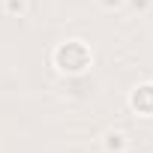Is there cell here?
Returning a JSON list of instances; mask_svg holds the SVG:
<instances>
[{"label": "cell", "mask_w": 153, "mask_h": 153, "mask_svg": "<svg viewBox=\"0 0 153 153\" xmlns=\"http://www.w3.org/2000/svg\"><path fill=\"white\" fill-rule=\"evenodd\" d=\"M87 63H90V54L81 42H66L57 48V66L63 72H81L87 69Z\"/></svg>", "instance_id": "obj_1"}, {"label": "cell", "mask_w": 153, "mask_h": 153, "mask_svg": "<svg viewBox=\"0 0 153 153\" xmlns=\"http://www.w3.org/2000/svg\"><path fill=\"white\" fill-rule=\"evenodd\" d=\"M132 105H135L138 111L150 114V111H153V84H144V87H138V90L132 93Z\"/></svg>", "instance_id": "obj_2"}, {"label": "cell", "mask_w": 153, "mask_h": 153, "mask_svg": "<svg viewBox=\"0 0 153 153\" xmlns=\"http://www.w3.org/2000/svg\"><path fill=\"white\" fill-rule=\"evenodd\" d=\"M120 147H123V135L111 132V135H108V150H120Z\"/></svg>", "instance_id": "obj_3"}, {"label": "cell", "mask_w": 153, "mask_h": 153, "mask_svg": "<svg viewBox=\"0 0 153 153\" xmlns=\"http://www.w3.org/2000/svg\"><path fill=\"white\" fill-rule=\"evenodd\" d=\"M9 9L12 12H21V0H9Z\"/></svg>", "instance_id": "obj_4"}]
</instances>
